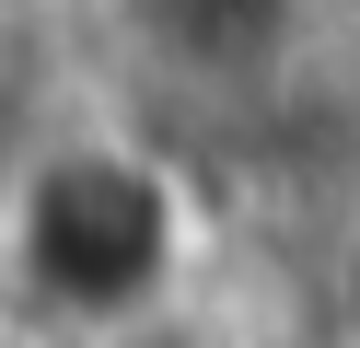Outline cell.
Listing matches in <instances>:
<instances>
[{
	"instance_id": "6da1fadb",
	"label": "cell",
	"mask_w": 360,
	"mask_h": 348,
	"mask_svg": "<svg viewBox=\"0 0 360 348\" xmlns=\"http://www.w3.org/2000/svg\"><path fill=\"white\" fill-rule=\"evenodd\" d=\"M24 255L47 278V302L70 314H128V302L163 290L174 255V209L140 174V151H58L24 186Z\"/></svg>"
},
{
	"instance_id": "7a4b0ae2",
	"label": "cell",
	"mask_w": 360,
	"mask_h": 348,
	"mask_svg": "<svg viewBox=\"0 0 360 348\" xmlns=\"http://www.w3.org/2000/svg\"><path fill=\"white\" fill-rule=\"evenodd\" d=\"M337 325H349V348H360V255H349V278H337Z\"/></svg>"
}]
</instances>
